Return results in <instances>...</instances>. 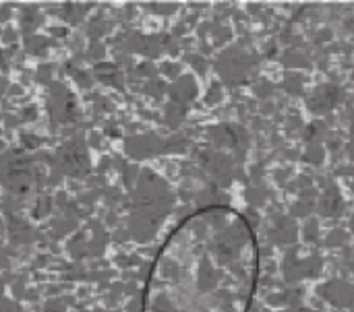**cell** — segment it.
Here are the masks:
<instances>
[{"label":"cell","mask_w":354,"mask_h":312,"mask_svg":"<svg viewBox=\"0 0 354 312\" xmlns=\"http://www.w3.org/2000/svg\"><path fill=\"white\" fill-rule=\"evenodd\" d=\"M261 253L251 220L228 205L185 215L147 271L141 312H251Z\"/></svg>","instance_id":"6da1fadb"}]
</instances>
